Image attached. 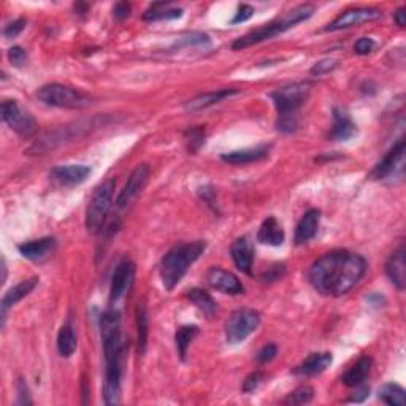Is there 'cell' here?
I'll list each match as a JSON object with an SVG mask.
<instances>
[{"instance_id":"cell-1","label":"cell","mask_w":406,"mask_h":406,"mask_svg":"<svg viewBox=\"0 0 406 406\" xmlns=\"http://www.w3.org/2000/svg\"><path fill=\"white\" fill-rule=\"evenodd\" d=\"M366 271V260L357 253L333 249L310 267L308 280L322 296L341 297L359 285Z\"/></svg>"},{"instance_id":"cell-2","label":"cell","mask_w":406,"mask_h":406,"mask_svg":"<svg viewBox=\"0 0 406 406\" xmlns=\"http://www.w3.org/2000/svg\"><path fill=\"white\" fill-rule=\"evenodd\" d=\"M100 337L105 355L103 398L108 406L118 405L121 397L122 362H124V341L121 335V313L116 308L105 311L100 318Z\"/></svg>"},{"instance_id":"cell-3","label":"cell","mask_w":406,"mask_h":406,"mask_svg":"<svg viewBox=\"0 0 406 406\" xmlns=\"http://www.w3.org/2000/svg\"><path fill=\"white\" fill-rule=\"evenodd\" d=\"M207 244L205 242H189L178 244L165 254L160 262V280L167 291H174L187 273L189 267L203 254Z\"/></svg>"},{"instance_id":"cell-4","label":"cell","mask_w":406,"mask_h":406,"mask_svg":"<svg viewBox=\"0 0 406 406\" xmlns=\"http://www.w3.org/2000/svg\"><path fill=\"white\" fill-rule=\"evenodd\" d=\"M313 13H314V5H311V3L298 5V7H296L294 10L287 11L285 16H281V19H276L273 22H270V24H265L262 27H259V29L246 33V35L237 38V40L233 42L232 48L235 49V51H240V49L253 46V44L270 40V38H273L282 32L292 29L294 26L300 24V22L310 19L311 16H313Z\"/></svg>"},{"instance_id":"cell-5","label":"cell","mask_w":406,"mask_h":406,"mask_svg":"<svg viewBox=\"0 0 406 406\" xmlns=\"http://www.w3.org/2000/svg\"><path fill=\"white\" fill-rule=\"evenodd\" d=\"M37 97L48 107L65 108V110H81L92 103V99L87 94L78 91L70 86L51 83L38 89Z\"/></svg>"},{"instance_id":"cell-6","label":"cell","mask_w":406,"mask_h":406,"mask_svg":"<svg viewBox=\"0 0 406 406\" xmlns=\"http://www.w3.org/2000/svg\"><path fill=\"white\" fill-rule=\"evenodd\" d=\"M115 187V180H107L94 191L91 200H89L85 221L89 233H97L103 227V222L111 208V202H113Z\"/></svg>"},{"instance_id":"cell-7","label":"cell","mask_w":406,"mask_h":406,"mask_svg":"<svg viewBox=\"0 0 406 406\" xmlns=\"http://www.w3.org/2000/svg\"><path fill=\"white\" fill-rule=\"evenodd\" d=\"M260 314L251 308L233 311L226 324V340L229 344H240L259 329Z\"/></svg>"},{"instance_id":"cell-8","label":"cell","mask_w":406,"mask_h":406,"mask_svg":"<svg viewBox=\"0 0 406 406\" xmlns=\"http://www.w3.org/2000/svg\"><path fill=\"white\" fill-rule=\"evenodd\" d=\"M310 91V83H291V85L276 89L275 92L270 94V97L273 100L278 115H291L297 113V110L307 102Z\"/></svg>"},{"instance_id":"cell-9","label":"cell","mask_w":406,"mask_h":406,"mask_svg":"<svg viewBox=\"0 0 406 406\" xmlns=\"http://www.w3.org/2000/svg\"><path fill=\"white\" fill-rule=\"evenodd\" d=\"M2 119L11 130L21 137H31L37 130V122L27 111L22 110L15 100L2 102Z\"/></svg>"},{"instance_id":"cell-10","label":"cell","mask_w":406,"mask_h":406,"mask_svg":"<svg viewBox=\"0 0 406 406\" xmlns=\"http://www.w3.org/2000/svg\"><path fill=\"white\" fill-rule=\"evenodd\" d=\"M405 151H406V143L402 138L396 146H394L391 151H389L384 159L381 160L380 164L375 167L373 174L371 176L375 180H387V178H396L403 175L405 169Z\"/></svg>"},{"instance_id":"cell-11","label":"cell","mask_w":406,"mask_h":406,"mask_svg":"<svg viewBox=\"0 0 406 406\" xmlns=\"http://www.w3.org/2000/svg\"><path fill=\"white\" fill-rule=\"evenodd\" d=\"M382 16V11L378 8H349L338 16L337 19H333L329 26L325 27L327 32H335L343 31L348 27H354L364 22L376 21Z\"/></svg>"},{"instance_id":"cell-12","label":"cell","mask_w":406,"mask_h":406,"mask_svg":"<svg viewBox=\"0 0 406 406\" xmlns=\"http://www.w3.org/2000/svg\"><path fill=\"white\" fill-rule=\"evenodd\" d=\"M149 178V165L148 164H142L138 165L135 170L132 171L129 180H127L126 186L122 187V191L119 192L118 198H116V207L118 208H126L135 200L140 192L144 189L148 183Z\"/></svg>"},{"instance_id":"cell-13","label":"cell","mask_w":406,"mask_h":406,"mask_svg":"<svg viewBox=\"0 0 406 406\" xmlns=\"http://www.w3.org/2000/svg\"><path fill=\"white\" fill-rule=\"evenodd\" d=\"M133 275H135V265L130 260H122V262L116 267L113 276H111V286H110V302L116 303L118 300L126 296L129 291Z\"/></svg>"},{"instance_id":"cell-14","label":"cell","mask_w":406,"mask_h":406,"mask_svg":"<svg viewBox=\"0 0 406 406\" xmlns=\"http://www.w3.org/2000/svg\"><path fill=\"white\" fill-rule=\"evenodd\" d=\"M207 281L216 291L230 294V296H238V294H243L244 291L242 281L235 275L227 270L219 269V267H213V269L208 270Z\"/></svg>"},{"instance_id":"cell-15","label":"cell","mask_w":406,"mask_h":406,"mask_svg":"<svg viewBox=\"0 0 406 406\" xmlns=\"http://www.w3.org/2000/svg\"><path fill=\"white\" fill-rule=\"evenodd\" d=\"M230 254L233 264L240 271L246 275H251L253 262H254V246L249 237H240L232 243Z\"/></svg>"},{"instance_id":"cell-16","label":"cell","mask_w":406,"mask_h":406,"mask_svg":"<svg viewBox=\"0 0 406 406\" xmlns=\"http://www.w3.org/2000/svg\"><path fill=\"white\" fill-rule=\"evenodd\" d=\"M91 171L87 165H58L51 170V176L64 186H78L87 180Z\"/></svg>"},{"instance_id":"cell-17","label":"cell","mask_w":406,"mask_h":406,"mask_svg":"<svg viewBox=\"0 0 406 406\" xmlns=\"http://www.w3.org/2000/svg\"><path fill=\"white\" fill-rule=\"evenodd\" d=\"M38 285V278L33 276L29 278V280L21 281L19 285H16L15 287H11L8 292H5V296L2 298V303H0V316H2V327L5 325V319H7V313L11 307H15L16 303L21 302L22 298L29 296V294L37 287Z\"/></svg>"},{"instance_id":"cell-18","label":"cell","mask_w":406,"mask_h":406,"mask_svg":"<svg viewBox=\"0 0 406 406\" xmlns=\"http://www.w3.org/2000/svg\"><path fill=\"white\" fill-rule=\"evenodd\" d=\"M56 249V238L54 237H44L40 240L26 242L18 246V251L22 257L32 260V262H42L46 259L49 254H53Z\"/></svg>"},{"instance_id":"cell-19","label":"cell","mask_w":406,"mask_h":406,"mask_svg":"<svg viewBox=\"0 0 406 406\" xmlns=\"http://www.w3.org/2000/svg\"><path fill=\"white\" fill-rule=\"evenodd\" d=\"M355 124L343 108H333V129L329 138L333 142H348L355 135Z\"/></svg>"},{"instance_id":"cell-20","label":"cell","mask_w":406,"mask_h":406,"mask_svg":"<svg viewBox=\"0 0 406 406\" xmlns=\"http://www.w3.org/2000/svg\"><path fill=\"white\" fill-rule=\"evenodd\" d=\"M270 146H265V144H260V146L255 148H246V149H238V151H230L221 155V159L224 162L230 165H246L257 162V160L265 159L269 155Z\"/></svg>"},{"instance_id":"cell-21","label":"cell","mask_w":406,"mask_h":406,"mask_svg":"<svg viewBox=\"0 0 406 406\" xmlns=\"http://www.w3.org/2000/svg\"><path fill=\"white\" fill-rule=\"evenodd\" d=\"M386 273L389 280L398 291H403L406 286V264H405V244H402L386 264Z\"/></svg>"},{"instance_id":"cell-22","label":"cell","mask_w":406,"mask_h":406,"mask_svg":"<svg viewBox=\"0 0 406 406\" xmlns=\"http://www.w3.org/2000/svg\"><path fill=\"white\" fill-rule=\"evenodd\" d=\"M321 224V211L319 210H308L307 213L302 216L297 229H296V244H305L310 240H313L318 233Z\"/></svg>"},{"instance_id":"cell-23","label":"cell","mask_w":406,"mask_h":406,"mask_svg":"<svg viewBox=\"0 0 406 406\" xmlns=\"http://www.w3.org/2000/svg\"><path fill=\"white\" fill-rule=\"evenodd\" d=\"M235 94H238V91H235V89H221V91L200 94V96L194 97L189 100V102H186L185 108L187 111H191V113H196V111H202V110L213 107V105L222 102L224 99L235 96Z\"/></svg>"},{"instance_id":"cell-24","label":"cell","mask_w":406,"mask_h":406,"mask_svg":"<svg viewBox=\"0 0 406 406\" xmlns=\"http://www.w3.org/2000/svg\"><path fill=\"white\" fill-rule=\"evenodd\" d=\"M332 362L333 357L330 353H314L310 354L294 371L302 376H318L321 373H324V371L332 365Z\"/></svg>"},{"instance_id":"cell-25","label":"cell","mask_w":406,"mask_h":406,"mask_svg":"<svg viewBox=\"0 0 406 406\" xmlns=\"http://www.w3.org/2000/svg\"><path fill=\"white\" fill-rule=\"evenodd\" d=\"M371 366H373V360H371V357H369V355L360 357L357 362H355L351 369L343 375L341 378L343 384L348 387H355L359 384H364L365 380L370 375Z\"/></svg>"},{"instance_id":"cell-26","label":"cell","mask_w":406,"mask_h":406,"mask_svg":"<svg viewBox=\"0 0 406 406\" xmlns=\"http://www.w3.org/2000/svg\"><path fill=\"white\" fill-rule=\"evenodd\" d=\"M285 230L273 216H270L262 222L257 233V240L264 244H270V246H281L285 243Z\"/></svg>"},{"instance_id":"cell-27","label":"cell","mask_w":406,"mask_h":406,"mask_svg":"<svg viewBox=\"0 0 406 406\" xmlns=\"http://www.w3.org/2000/svg\"><path fill=\"white\" fill-rule=\"evenodd\" d=\"M76 335L75 329L70 322H65V324L60 327L58 333V351L62 357H71L74 353L76 351Z\"/></svg>"},{"instance_id":"cell-28","label":"cell","mask_w":406,"mask_h":406,"mask_svg":"<svg viewBox=\"0 0 406 406\" xmlns=\"http://www.w3.org/2000/svg\"><path fill=\"white\" fill-rule=\"evenodd\" d=\"M187 298L191 300L207 318H213V316L218 313V303H216L213 297H211L208 292H205L203 289H191V291L187 292Z\"/></svg>"},{"instance_id":"cell-29","label":"cell","mask_w":406,"mask_h":406,"mask_svg":"<svg viewBox=\"0 0 406 406\" xmlns=\"http://www.w3.org/2000/svg\"><path fill=\"white\" fill-rule=\"evenodd\" d=\"M183 10L171 7L170 3H153L144 11V21H162V19H178L181 18Z\"/></svg>"},{"instance_id":"cell-30","label":"cell","mask_w":406,"mask_h":406,"mask_svg":"<svg viewBox=\"0 0 406 406\" xmlns=\"http://www.w3.org/2000/svg\"><path fill=\"white\" fill-rule=\"evenodd\" d=\"M148 337H149V319H148V310L144 303H138L137 307V343H138V353L144 354L148 346Z\"/></svg>"},{"instance_id":"cell-31","label":"cell","mask_w":406,"mask_h":406,"mask_svg":"<svg viewBox=\"0 0 406 406\" xmlns=\"http://www.w3.org/2000/svg\"><path fill=\"white\" fill-rule=\"evenodd\" d=\"M197 333H198L197 325H183L176 330L175 343H176L178 355H180L181 360L186 359L187 349H189V346H191V343H192L194 338H196Z\"/></svg>"},{"instance_id":"cell-32","label":"cell","mask_w":406,"mask_h":406,"mask_svg":"<svg viewBox=\"0 0 406 406\" xmlns=\"http://www.w3.org/2000/svg\"><path fill=\"white\" fill-rule=\"evenodd\" d=\"M378 397H380L381 402H384L391 406L406 405L405 389L398 384H394V382H387V384L382 386L380 389V392H378Z\"/></svg>"},{"instance_id":"cell-33","label":"cell","mask_w":406,"mask_h":406,"mask_svg":"<svg viewBox=\"0 0 406 406\" xmlns=\"http://www.w3.org/2000/svg\"><path fill=\"white\" fill-rule=\"evenodd\" d=\"M314 397V391L313 387L310 386H300L296 391H292L289 396L285 398L286 405H305L310 403L311 400Z\"/></svg>"},{"instance_id":"cell-34","label":"cell","mask_w":406,"mask_h":406,"mask_svg":"<svg viewBox=\"0 0 406 406\" xmlns=\"http://www.w3.org/2000/svg\"><path fill=\"white\" fill-rule=\"evenodd\" d=\"M210 43V37L207 33L202 32H192V33H186L181 38H178V42L174 44L171 48H183V46H191V44H208Z\"/></svg>"},{"instance_id":"cell-35","label":"cell","mask_w":406,"mask_h":406,"mask_svg":"<svg viewBox=\"0 0 406 406\" xmlns=\"http://www.w3.org/2000/svg\"><path fill=\"white\" fill-rule=\"evenodd\" d=\"M298 127V119L296 113L291 115H280L276 121V129L282 133H292Z\"/></svg>"},{"instance_id":"cell-36","label":"cell","mask_w":406,"mask_h":406,"mask_svg":"<svg viewBox=\"0 0 406 406\" xmlns=\"http://www.w3.org/2000/svg\"><path fill=\"white\" fill-rule=\"evenodd\" d=\"M187 142H189V149L191 151H197V149L205 143V130L202 127H194V129H189L186 132Z\"/></svg>"},{"instance_id":"cell-37","label":"cell","mask_w":406,"mask_h":406,"mask_svg":"<svg viewBox=\"0 0 406 406\" xmlns=\"http://www.w3.org/2000/svg\"><path fill=\"white\" fill-rule=\"evenodd\" d=\"M338 67V60L335 59H324V60H319V62H316L313 65V69H311V75H316V76H322V75H327L333 71Z\"/></svg>"},{"instance_id":"cell-38","label":"cell","mask_w":406,"mask_h":406,"mask_svg":"<svg viewBox=\"0 0 406 406\" xmlns=\"http://www.w3.org/2000/svg\"><path fill=\"white\" fill-rule=\"evenodd\" d=\"M7 56H8L10 64L15 67H22L27 62V53H26V49H22L21 46H11L8 49Z\"/></svg>"},{"instance_id":"cell-39","label":"cell","mask_w":406,"mask_h":406,"mask_svg":"<svg viewBox=\"0 0 406 406\" xmlns=\"http://www.w3.org/2000/svg\"><path fill=\"white\" fill-rule=\"evenodd\" d=\"M264 381V375L260 371H253L246 380L243 382V392L244 394H253L255 389L260 386V382Z\"/></svg>"},{"instance_id":"cell-40","label":"cell","mask_w":406,"mask_h":406,"mask_svg":"<svg viewBox=\"0 0 406 406\" xmlns=\"http://www.w3.org/2000/svg\"><path fill=\"white\" fill-rule=\"evenodd\" d=\"M375 46H376V43H375L373 38L362 37V38H359L357 42H355V44H354V53L355 54H360V56H365V54H369V53L373 51Z\"/></svg>"},{"instance_id":"cell-41","label":"cell","mask_w":406,"mask_h":406,"mask_svg":"<svg viewBox=\"0 0 406 406\" xmlns=\"http://www.w3.org/2000/svg\"><path fill=\"white\" fill-rule=\"evenodd\" d=\"M24 27H26V19L24 18L11 21L10 24L5 26L3 35L7 38H15V37H18L22 31H24Z\"/></svg>"},{"instance_id":"cell-42","label":"cell","mask_w":406,"mask_h":406,"mask_svg":"<svg viewBox=\"0 0 406 406\" xmlns=\"http://www.w3.org/2000/svg\"><path fill=\"white\" fill-rule=\"evenodd\" d=\"M276 354H278V348L275 346V344H267V346L260 349L257 357L255 359H257V362L260 365H265V364L271 362V360L276 357Z\"/></svg>"},{"instance_id":"cell-43","label":"cell","mask_w":406,"mask_h":406,"mask_svg":"<svg viewBox=\"0 0 406 406\" xmlns=\"http://www.w3.org/2000/svg\"><path fill=\"white\" fill-rule=\"evenodd\" d=\"M253 15H254V8L251 7V5L242 3L240 7H238V11L235 13V18L232 19V24H240V22L248 21Z\"/></svg>"},{"instance_id":"cell-44","label":"cell","mask_w":406,"mask_h":406,"mask_svg":"<svg viewBox=\"0 0 406 406\" xmlns=\"http://www.w3.org/2000/svg\"><path fill=\"white\" fill-rule=\"evenodd\" d=\"M369 396H370V387L365 386V382H364V384L355 386V391L351 396V398H349V402H355V403L364 402V400Z\"/></svg>"},{"instance_id":"cell-45","label":"cell","mask_w":406,"mask_h":406,"mask_svg":"<svg viewBox=\"0 0 406 406\" xmlns=\"http://www.w3.org/2000/svg\"><path fill=\"white\" fill-rule=\"evenodd\" d=\"M129 15H130V5L129 3H127V2H119V3L115 5L113 16H115L116 19L122 21V19H126Z\"/></svg>"},{"instance_id":"cell-46","label":"cell","mask_w":406,"mask_h":406,"mask_svg":"<svg viewBox=\"0 0 406 406\" xmlns=\"http://www.w3.org/2000/svg\"><path fill=\"white\" fill-rule=\"evenodd\" d=\"M32 400L29 397V389H27L26 382L19 380L18 382V405H31Z\"/></svg>"},{"instance_id":"cell-47","label":"cell","mask_w":406,"mask_h":406,"mask_svg":"<svg viewBox=\"0 0 406 406\" xmlns=\"http://www.w3.org/2000/svg\"><path fill=\"white\" fill-rule=\"evenodd\" d=\"M285 275V265H273L271 267V270H270V273H267L265 276H264V280L267 281H275V280H280V278Z\"/></svg>"},{"instance_id":"cell-48","label":"cell","mask_w":406,"mask_h":406,"mask_svg":"<svg viewBox=\"0 0 406 406\" xmlns=\"http://www.w3.org/2000/svg\"><path fill=\"white\" fill-rule=\"evenodd\" d=\"M394 18H396L397 26L405 27V24H406V8H398L396 13H394Z\"/></svg>"},{"instance_id":"cell-49","label":"cell","mask_w":406,"mask_h":406,"mask_svg":"<svg viewBox=\"0 0 406 406\" xmlns=\"http://www.w3.org/2000/svg\"><path fill=\"white\" fill-rule=\"evenodd\" d=\"M2 271H3V275H2V282H5L7 281V267H5V262L2 260Z\"/></svg>"}]
</instances>
